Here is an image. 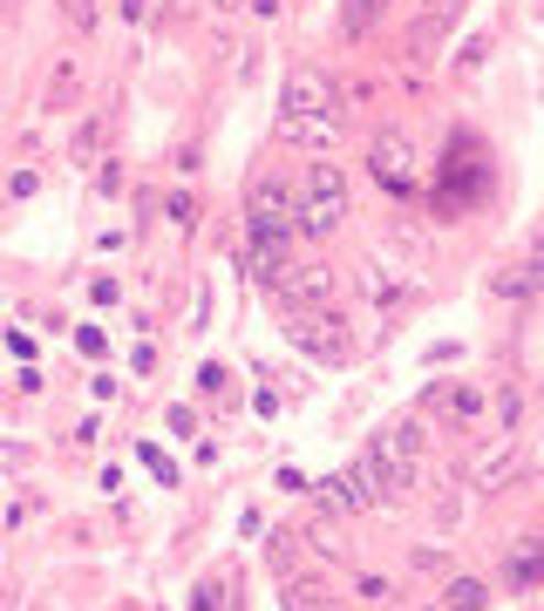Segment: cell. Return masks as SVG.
<instances>
[{
	"instance_id": "cell-11",
	"label": "cell",
	"mask_w": 544,
	"mask_h": 611,
	"mask_svg": "<svg viewBox=\"0 0 544 611\" xmlns=\"http://www.w3.org/2000/svg\"><path fill=\"white\" fill-rule=\"evenodd\" d=\"M518 469H524V456H518V441L503 435L497 462H483V469H477V489H503V482H518Z\"/></svg>"
},
{
	"instance_id": "cell-2",
	"label": "cell",
	"mask_w": 544,
	"mask_h": 611,
	"mask_svg": "<svg viewBox=\"0 0 544 611\" xmlns=\"http://www.w3.org/2000/svg\"><path fill=\"white\" fill-rule=\"evenodd\" d=\"M286 340H293L300 353L327 360V367H347V360H355L347 319H340V313H320V306H286Z\"/></svg>"
},
{
	"instance_id": "cell-3",
	"label": "cell",
	"mask_w": 544,
	"mask_h": 611,
	"mask_svg": "<svg viewBox=\"0 0 544 611\" xmlns=\"http://www.w3.org/2000/svg\"><path fill=\"white\" fill-rule=\"evenodd\" d=\"M347 476L368 489V503H381V497H409V489H415V462H402L388 441H368V456L347 469Z\"/></svg>"
},
{
	"instance_id": "cell-10",
	"label": "cell",
	"mask_w": 544,
	"mask_h": 611,
	"mask_svg": "<svg viewBox=\"0 0 544 611\" xmlns=\"http://www.w3.org/2000/svg\"><path fill=\"white\" fill-rule=\"evenodd\" d=\"M286 611H347L327 585H314V578H286V598H280Z\"/></svg>"
},
{
	"instance_id": "cell-21",
	"label": "cell",
	"mask_w": 544,
	"mask_h": 611,
	"mask_svg": "<svg viewBox=\"0 0 544 611\" xmlns=\"http://www.w3.org/2000/svg\"><path fill=\"white\" fill-rule=\"evenodd\" d=\"M68 96H75V68L62 62V68H55V81H48V109H62Z\"/></svg>"
},
{
	"instance_id": "cell-5",
	"label": "cell",
	"mask_w": 544,
	"mask_h": 611,
	"mask_svg": "<svg viewBox=\"0 0 544 611\" xmlns=\"http://www.w3.org/2000/svg\"><path fill=\"white\" fill-rule=\"evenodd\" d=\"M334 102H340V89L327 81V68H286V81H280V109L286 116H334Z\"/></svg>"
},
{
	"instance_id": "cell-18",
	"label": "cell",
	"mask_w": 544,
	"mask_h": 611,
	"mask_svg": "<svg viewBox=\"0 0 544 611\" xmlns=\"http://www.w3.org/2000/svg\"><path fill=\"white\" fill-rule=\"evenodd\" d=\"M96 143H102V116H89L83 130H75V163H96Z\"/></svg>"
},
{
	"instance_id": "cell-23",
	"label": "cell",
	"mask_w": 544,
	"mask_h": 611,
	"mask_svg": "<svg viewBox=\"0 0 544 611\" xmlns=\"http://www.w3.org/2000/svg\"><path fill=\"white\" fill-rule=\"evenodd\" d=\"M497 422H503V428H518V388H503V394H497Z\"/></svg>"
},
{
	"instance_id": "cell-8",
	"label": "cell",
	"mask_w": 544,
	"mask_h": 611,
	"mask_svg": "<svg viewBox=\"0 0 544 611\" xmlns=\"http://www.w3.org/2000/svg\"><path fill=\"white\" fill-rule=\"evenodd\" d=\"M280 143H293V150H314V156H334V143H340V122H334V116H286V109H280Z\"/></svg>"
},
{
	"instance_id": "cell-14",
	"label": "cell",
	"mask_w": 544,
	"mask_h": 611,
	"mask_svg": "<svg viewBox=\"0 0 544 611\" xmlns=\"http://www.w3.org/2000/svg\"><path fill=\"white\" fill-rule=\"evenodd\" d=\"M306 550H314V557H327V564H340L347 557V544H340V530L320 516V523H306Z\"/></svg>"
},
{
	"instance_id": "cell-25",
	"label": "cell",
	"mask_w": 544,
	"mask_h": 611,
	"mask_svg": "<svg viewBox=\"0 0 544 611\" xmlns=\"http://www.w3.org/2000/svg\"><path fill=\"white\" fill-rule=\"evenodd\" d=\"M422 8H429V14H436V8H449V0H422Z\"/></svg>"
},
{
	"instance_id": "cell-15",
	"label": "cell",
	"mask_w": 544,
	"mask_h": 611,
	"mask_svg": "<svg viewBox=\"0 0 544 611\" xmlns=\"http://www.w3.org/2000/svg\"><path fill=\"white\" fill-rule=\"evenodd\" d=\"M293 544H300L293 530H272V537H265V564L280 570V578H293Z\"/></svg>"
},
{
	"instance_id": "cell-1",
	"label": "cell",
	"mask_w": 544,
	"mask_h": 611,
	"mask_svg": "<svg viewBox=\"0 0 544 611\" xmlns=\"http://www.w3.org/2000/svg\"><path fill=\"white\" fill-rule=\"evenodd\" d=\"M347 218V177H340V163H306L300 171V190H293V231L300 238H327L334 225Z\"/></svg>"
},
{
	"instance_id": "cell-22",
	"label": "cell",
	"mask_w": 544,
	"mask_h": 611,
	"mask_svg": "<svg viewBox=\"0 0 544 611\" xmlns=\"http://www.w3.org/2000/svg\"><path fill=\"white\" fill-rule=\"evenodd\" d=\"M75 347H83L89 360H102V347H109V340H102V326H83V334H75Z\"/></svg>"
},
{
	"instance_id": "cell-17",
	"label": "cell",
	"mask_w": 544,
	"mask_h": 611,
	"mask_svg": "<svg viewBox=\"0 0 544 611\" xmlns=\"http://www.w3.org/2000/svg\"><path fill=\"white\" fill-rule=\"evenodd\" d=\"M62 21H68V28H83V34H89V28L102 21V0H62Z\"/></svg>"
},
{
	"instance_id": "cell-19",
	"label": "cell",
	"mask_w": 544,
	"mask_h": 611,
	"mask_svg": "<svg viewBox=\"0 0 544 611\" xmlns=\"http://www.w3.org/2000/svg\"><path fill=\"white\" fill-rule=\"evenodd\" d=\"M524 293H531V265H511L497 279V299H524Z\"/></svg>"
},
{
	"instance_id": "cell-24",
	"label": "cell",
	"mask_w": 544,
	"mask_h": 611,
	"mask_svg": "<svg viewBox=\"0 0 544 611\" xmlns=\"http://www.w3.org/2000/svg\"><path fill=\"white\" fill-rule=\"evenodd\" d=\"M449 407H456V415H477L483 394H477V388H456V394H449Z\"/></svg>"
},
{
	"instance_id": "cell-12",
	"label": "cell",
	"mask_w": 544,
	"mask_h": 611,
	"mask_svg": "<svg viewBox=\"0 0 544 611\" xmlns=\"http://www.w3.org/2000/svg\"><path fill=\"white\" fill-rule=\"evenodd\" d=\"M443 604H449V611H490V585H483V578H449Z\"/></svg>"
},
{
	"instance_id": "cell-7",
	"label": "cell",
	"mask_w": 544,
	"mask_h": 611,
	"mask_svg": "<svg viewBox=\"0 0 544 611\" xmlns=\"http://www.w3.org/2000/svg\"><path fill=\"white\" fill-rule=\"evenodd\" d=\"M265 293L280 299V306H320V299H334V272L327 265H286Z\"/></svg>"
},
{
	"instance_id": "cell-16",
	"label": "cell",
	"mask_w": 544,
	"mask_h": 611,
	"mask_svg": "<svg viewBox=\"0 0 544 611\" xmlns=\"http://www.w3.org/2000/svg\"><path fill=\"white\" fill-rule=\"evenodd\" d=\"M374 14H381V0H347V8H340V28H347V34H368Z\"/></svg>"
},
{
	"instance_id": "cell-9",
	"label": "cell",
	"mask_w": 544,
	"mask_h": 611,
	"mask_svg": "<svg viewBox=\"0 0 544 611\" xmlns=\"http://www.w3.org/2000/svg\"><path fill=\"white\" fill-rule=\"evenodd\" d=\"M320 503H327V510H340V516L374 510V503H368V489H361L355 476H327V482H320Z\"/></svg>"
},
{
	"instance_id": "cell-4",
	"label": "cell",
	"mask_w": 544,
	"mask_h": 611,
	"mask_svg": "<svg viewBox=\"0 0 544 611\" xmlns=\"http://www.w3.org/2000/svg\"><path fill=\"white\" fill-rule=\"evenodd\" d=\"M368 171H374V184L388 190V197H409L415 190V143L409 137H395V130H381L374 143H368Z\"/></svg>"
},
{
	"instance_id": "cell-6",
	"label": "cell",
	"mask_w": 544,
	"mask_h": 611,
	"mask_svg": "<svg viewBox=\"0 0 544 611\" xmlns=\"http://www.w3.org/2000/svg\"><path fill=\"white\" fill-rule=\"evenodd\" d=\"M252 238H265V244H286L293 238V190L280 177H259L252 184Z\"/></svg>"
},
{
	"instance_id": "cell-13",
	"label": "cell",
	"mask_w": 544,
	"mask_h": 611,
	"mask_svg": "<svg viewBox=\"0 0 544 611\" xmlns=\"http://www.w3.org/2000/svg\"><path fill=\"white\" fill-rule=\"evenodd\" d=\"M511 585H518V591L537 585V537H518V544H511Z\"/></svg>"
},
{
	"instance_id": "cell-20",
	"label": "cell",
	"mask_w": 544,
	"mask_h": 611,
	"mask_svg": "<svg viewBox=\"0 0 544 611\" xmlns=\"http://www.w3.org/2000/svg\"><path fill=\"white\" fill-rule=\"evenodd\" d=\"M198 394H218V401L231 394V374H225L218 360H211V367H198Z\"/></svg>"
}]
</instances>
